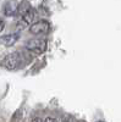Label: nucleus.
<instances>
[{"mask_svg":"<svg viewBox=\"0 0 121 122\" xmlns=\"http://www.w3.org/2000/svg\"><path fill=\"white\" fill-rule=\"evenodd\" d=\"M47 46H48V43L43 38H34V39L28 40V42L26 43V49H28L29 51H32L37 55H40V54L45 53Z\"/></svg>","mask_w":121,"mask_h":122,"instance_id":"1","label":"nucleus"},{"mask_svg":"<svg viewBox=\"0 0 121 122\" xmlns=\"http://www.w3.org/2000/svg\"><path fill=\"white\" fill-rule=\"evenodd\" d=\"M50 29V25L45 20H40L34 23H32L29 26V33L33 36H40V34H45L49 32Z\"/></svg>","mask_w":121,"mask_h":122,"instance_id":"2","label":"nucleus"},{"mask_svg":"<svg viewBox=\"0 0 121 122\" xmlns=\"http://www.w3.org/2000/svg\"><path fill=\"white\" fill-rule=\"evenodd\" d=\"M20 61H21V59H20L18 53H11V54H9V55H6L4 57L3 66L6 70H9V71H12V70H15V68L18 67Z\"/></svg>","mask_w":121,"mask_h":122,"instance_id":"3","label":"nucleus"},{"mask_svg":"<svg viewBox=\"0 0 121 122\" xmlns=\"http://www.w3.org/2000/svg\"><path fill=\"white\" fill-rule=\"evenodd\" d=\"M34 20V11L31 9L27 14H25L23 16H21V18H20V21L17 22V30H22V29H26L27 27H29L32 25Z\"/></svg>","mask_w":121,"mask_h":122,"instance_id":"4","label":"nucleus"},{"mask_svg":"<svg viewBox=\"0 0 121 122\" xmlns=\"http://www.w3.org/2000/svg\"><path fill=\"white\" fill-rule=\"evenodd\" d=\"M17 3L15 1V0H9V1H6L4 4V14L5 16H14L17 14Z\"/></svg>","mask_w":121,"mask_h":122,"instance_id":"5","label":"nucleus"},{"mask_svg":"<svg viewBox=\"0 0 121 122\" xmlns=\"http://www.w3.org/2000/svg\"><path fill=\"white\" fill-rule=\"evenodd\" d=\"M18 39H20L18 33H10V34L3 36L0 38V42H1V44H4L5 46H12Z\"/></svg>","mask_w":121,"mask_h":122,"instance_id":"6","label":"nucleus"},{"mask_svg":"<svg viewBox=\"0 0 121 122\" xmlns=\"http://www.w3.org/2000/svg\"><path fill=\"white\" fill-rule=\"evenodd\" d=\"M31 4H29L28 1H26V0H22L21 3H18L17 5V14L20 16H23L25 14H27L29 10H31Z\"/></svg>","mask_w":121,"mask_h":122,"instance_id":"7","label":"nucleus"},{"mask_svg":"<svg viewBox=\"0 0 121 122\" xmlns=\"http://www.w3.org/2000/svg\"><path fill=\"white\" fill-rule=\"evenodd\" d=\"M43 122H58V121H56L55 118H53V117H47Z\"/></svg>","mask_w":121,"mask_h":122,"instance_id":"8","label":"nucleus"},{"mask_svg":"<svg viewBox=\"0 0 121 122\" xmlns=\"http://www.w3.org/2000/svg\"><path fill=\"white\" fill-rule=\"evenodd\" d=\"M4 27H5V22L3 21V20H0V32H3Z\"/></svg>","mask_w":121,"mask_h":122,"instance_id":"9","label":"nucleus"},{"mask_svg":"<svg viewBox=\"0 0 121 122\" xmlns=\"http://www.w3.org/2000/svg\"><path fill=\"white\" fill-rule=\"evenodd\" d=\"M32 122H42V121H40V118H34Z\"/></svg>","mask_w":121,"mask_h":122,"instance_id":"10","label":"nucleus"},{"mask_svg":"<svg viewBox=\"0 0 121 122\" xmlns=\"http://www.w3.org/2000/svg\"><path fill=\"white\" fill-rule=\"evenodd\" d=\"M99 122H103V121H99Z\"/></svg>","mask_w":121,"mask_h":122,"instance_id":"11","label":"nucleus"}]
</instances>
